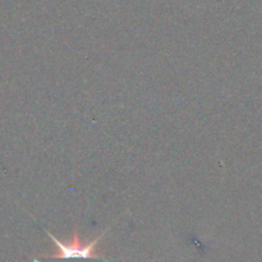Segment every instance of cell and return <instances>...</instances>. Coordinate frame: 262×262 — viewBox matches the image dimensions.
Here are the masks:
<instances>
[{
    "instance_id": "cell-1",
    "label": "cell",
    "mask_w": 262,
    "mask_h": 262,
    "mask_svg": "<svg viewBox=\"0 0 262 262\" xmlns=\"http://www.w3.org/2000/svg\"><path fill=\"white\" fill-rule=\"evenodd\" d=\"M45 232L56 246V252H54L53 255H49L46 258H96V260H101L102 258L101 256L97 255L96 251H95V247H96L97 242H100V239L104 237L105 232L101 235L95 238L94 241L87 243L81 242L77 230H74L73 238L68 243L60 242V241L56 239L48 230H45Z\"/></svg>"
},
{
    "instance_id": "cell-2",
    "label": "cell",
    "mask_w": 262,
    "mask_h": 262,
    "mask_svg": "<svg viewBox=\"0 0 262 262\" xmlns=\"http://www.w3.org/2000/svg\"><path fill=\"white\" fill-rule=\"evenodd\" d=\"M33 262H40V261H37V260H33Z\"/></svg>"
}]
</instances>
